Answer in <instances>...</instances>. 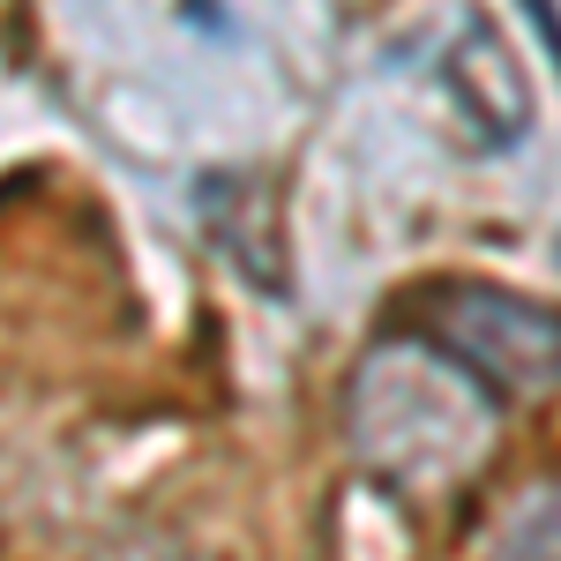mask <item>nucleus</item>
Wrapping results in <instances>:
<instances>
[{
	"label": "nucleus",
	"mask_w": 561,
	"mask_h": 561,
	"mask_svg": "<svg viewBox=\"0 0 561 561\" xmlns=\"http://www.w3.org/2000/svg\"><path fill=\"white\" fill-rule=\"evenodd\" d=\"M494 434H502V397L434 337H382L345 382L352 457L412 502L479 479V465L494 457Z\"/></svg>",
	"instance_id": "1"
},
{
	"label": "nucleus",
	"mask_w": 561,
	"mask_h": 561,
	"mask_svg": "<svg viewBox=\"0 0 561 561\" xmlns=\"http://www.w3.org/2000/svg\"><path fill=\"white\" fill-rule=\"evenodd\" d=\"M427 330L434 345L449 359H465L502 404L561 389V307L517 300L502 285H442L427 300Z\"/></svg>",
	"instance_id": "2"
}]
</instances>
